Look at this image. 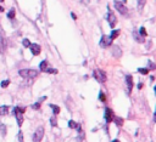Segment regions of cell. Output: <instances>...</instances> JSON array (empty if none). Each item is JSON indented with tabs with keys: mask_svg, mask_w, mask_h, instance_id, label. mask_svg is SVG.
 Returning <instances> with one entry per match:
<instances>
[{
	"mask_svg": "<svg viewBox=\"0 0 156 142\" xmlns=\"http://www.w3.org/2000/svg\"><path fill=\"white\" fill-rule=\"evenodd\" d=\"M22 44H23V46H26V48H29V45H31V43H29V40H28V39H24Z\"/></svg>",
	"mask_w": 156,
	"mask_h": 142,
	"instance_id": "obj_27",
	"label": "cell"
},
{
	"mask_svg": "<svg viewBox=\"0 0 156 142\" xmlns=\"http://www.w3.org/2000/svg\"><path fill=\"white\" fill-rule=\"evenodd\" d=\"M81 1L83 3L84 5H88V4H89V3H90V0H81Z\"/></svg>",
	"mask_w": 156,
	"mask_h": 142,
	"instance_id": "obj_32",
	"label": "cell"
},
{
	"mask_svg": "<svg viewBox=\"0 0 156 142\" xmlns=\"http://www.w3.org/2000/svg\"><path fill=\"white\" fill-rule=\"evenodd\" d=\"M29 50L32 51V54L34 55V56H37V55L40 54V46H39L38 44H31L29 45Z\"/></svg>",
	"mask_w": 156,
	"mask_h": 142,
	"instance_id": "obj_9",
	"label": "cell"
},
{
	"mask_svg": "<svg viewBox=\"0 0 156 142\" xmlns=\"http://www.w3.org/2000/svg\"><path fill=\"white\" fill-rule=\"evenodd\" d=\"M93 75H94V78L99 83H105L106 82V74H105V72L100 71V69H95L94 73H93Z\"/></svg>",
	"mask_w": 156,
	"mask_h": 142,
	"instance_id": "obj_2",
	"label": "cell"
},
{
	"mask_svg": "<svg viewBox=\"0 0 156 142\" xmlns=\"http://www.w3.org/2000/svg\"><path fill=\"white\" fill-rule=\"evenodd\" d=\"M1 132H3V136H5L6 130H5V125H1Z\"/></svg>",
	"mask_w": 156,
	"mask_h": 142,
	"instance_id": "obj_30",
	"label": "cell"
},
{
	"mask_svg": "<svg viewBox=\"0 0 156 142\" xmlns=\"http://www.w3.org/2000/svg\"><path fill=\"white\" fill-rule=\"evenodd\" d=\"M0 1H4V0H0Z\"/></svg>",
	"mask_w": 156,
	"mask_h": 142,
	"instance_id": "obj_38",
	"label": "cell"
},
{
	"mask_svg": "<svg viewBox=\"0 0 156 142\" xmlns=\"http://www.w3.org/2000/svg\"><path fill=\"white\" fill-rule=\"evenodd\" d=\"M68 126H70L71 129H77V130H79V129H81V126L78 125L76 121H73V120H70V121H68Z\"/></svg>",
	"mask_w": 156,
	"mask_h": 142,
	"instance_id": "obj_15",
	"label": "cell"
},
{
	"mask_svg": "<svg viewBox=\"0 0 156 142\" xmlns=\"http://www.w3.org/2000/svg\"><path fill=\"white\" fill-rule=\"evenodd\" d=\"M71 16H72V18H73V20H77V16H76L74 13H71Z\"/></svg>",
	"mask_w": 156,
	"mask_h": 142,
	"instance_id": "obj_34",
	"label": "cell"
},
{
	"mask_svg": "<svg viewBox=\"0 0 156 142\" xmlns=\"http://www.w3.org/2000/svg\"><path fill=\"white\" fill-rule=\"evenodd\" d=\"M120 35V30H112V33H111V35H110V38L113 40V39H116L117 37Z\"/></svg>",
	"mask_w": 156,
	"mask_h": 142,
	"instance_id": "obj_19",
	"label": "cell"
},
{
	"mask_svg": "<svg viewBox=\"0 0 156 142\" xmlns=\"http://www.w3.org/2000/svg\"><path fill=\"white\" fill-rule=\"evenodd\" d=\"M50 123H51V125H53V126H56V125H57V123H56V117H55V115H54V117H53V118L50 119Z\"/></svg>",
	"mask_w": 156,
	"mask_h": 142,
	"instance_id": "obj_26",
	"label": "cell"
},
{
	"mask_svg": "<svg viewBox=\"0 0 156 142\" xmlns=\"http://www.w3.org/2000/svg\"><path fill=\"white\" fill-rule=\"evenodd\" d=\"M113 113H112V111L110 108H106L105 109V120L107 123H111L112 120H113Z\"/></svg>",
	"mask_w": 156,
	"mask_h": 142,
	"instance_id": "obj_10",
	"label": "cell"
},
{
	"mask_svg": "<svg viewBox=\"0 0 156 142\" xmlns=\"http://www.w3.org/2000/svg\"><path fill=\"white\" fill-rule=\"evenodd\" d=\"M126 82H127V86H128V92L131 93L132 89H133V78H132V75L126 76Z\"/></svg>",
	"mask_w": 156,
	"mask_h": 142,
	"instance_id": "obj_11",
	"label": "cell"
},
{
	"mask_svg": "<svg viewBox=\"0 0 156 142\" xmlns=\"http://www.w3.org/2000/svg\"><path fill=\"white\" fill-rule=\"evenodd\" d=\"M140 35H141V37H146V35H148V33H146V30H145L144 27L140 28Z\"/></svg>",
	"mask_w": 156,
	"mask_h": 142,
	"instance_id": "obj_24",
	"label": "cell"
},
{
	"mask_svg": "<svg viewBox=\"0 0 156 142\" xmlns=\"http://www.w3.org/2000/svg\"><path fill=\"white\" fill-rule=\"evenodd\" d=\"M14 113H15V115H16V119H17V124H18V126H21L23 124V115H22V113L18 111V107H16V108L14 109Z\"/></svg>",
	"mask_w": 156,
	"mask_h": 142,
	"instance_id": "obj_7",
	"label": "cell"
},
{
	"mask_svg": "<svg viewBox=\"0 0 156 142\" xmlns=\"http://www.w3.org/2000/svg\"><path fill=\"white\" fill-rule=\"evenodd\" d=\"M15 13H16V12H15V9H11L10 12L7 13V17H9L10 20H14V18H15Z\"/></svg>",
	"mask_w": 156,
	"mask_h": 142,
	"instance_id": "obj_20",
	"label": "cell"
},
{
	"mask_svg": "<svg viewBox=\"0 0 156 142\" xmlns=\"http://www.w3.org/2000/svg\"><path fill=\"white\" fill-rule=\"evenodd\" d=\"M145 1L146 0H138V4H139V10L141 11V9H143V6H144V4H145Z\"/></svg>",
	"mask_w": 156,
	"mask_h": 142,
	"instance_id": "obj_25",
	"label": "cell"
},
{
	"mask_svg": "<svg viewBox=\"0 0 156 142\" xmlns=\"http://www.w3.org/2000/svg\"><path fill=\"white\" fill-rule=\"evenodd\" d=\"M18 74L26 79H33L39 74V72L35 71V69H21L18 72Z\"/></svg>",
	"mask_w": 156,
	"mask_h": 142,
	"instance_id": "obj_1",
	"label": "cell"
},
{
	"mask_svg": "<svg viewBox=\"0 0 156 142\" xmlns=\"http://www.w3.org/2000/svg\"><path fill=\"white\" fill-rule=\"evenodd\" d=\"M9 111H10L9 106H0V115H6Z\"/></svg>",
	"mask_w": 156,
	"mask_h": 142,
	"instance_id": "obj_13",
	"label": "cell"
},
{
	"mask_svg": "<svg viewBox=\"0 0 156 142\" xmlns=\"http://www.w3.org/2000/svg\"><path fill=\"white\" fill-rule=\"evenodd\" d=\"M133 37H134V39H135L138 43H144V39H143V37H141L140 34H138L135 30L133 32Z\"/></svg>",
	"mask_w": 156,
	"mask_h": 142,
	"instance_id": "obj_14",
	"label": "cell"
},
{
	"mask_svg": "<svg viewBox=\"0 0 156 142\" xmlns=\"http://www.w3.org/2000/svg\"><path fill=\"white\" fill-rule=\"evenodd\" d=\"M112 45V39L110 37H107V35H104L100 40V46L101 48H109V46H111Z\"/></svg>",
	"mask_w": 156,
	"mask_h": 142,
	"instance_id": "obj_6",
	"label": "cell"
},
{
	"mask_svg": "<svg viewBox=\"0 0 156 142\" xmlns=\"http://www.w3.org/2000/svg\"><path fill=\"white\" fill-rule=\"evenodd\" d=\"M18 137H20V142H22V140H23V135H22V132L20 131V134H18Z\"/></svg>",
	"mask_w": 156,
	"mask_h": 142,
	"instance_id": "obj_31",
	"label": "cell"
},
{
	"mask_svg": "<svg viewBox=\"0 0 156 142\" xmlns=\"http://www.w3.org/2000/svg\"><path fill=\"white\" fill-rule=\"evenodd\" d=\"M50 107H51V109H53V112H54V115L60 113V107H59V106H56V104H50Z\"/></svg>",
	"mask_w": 156,
	"mask_h": 142,
	"instance_id": "obj_16",
	"label": "cell"
},
{
	"mask_svg": "<svg viewBox=\"0 0 156 142\" xmlns=\"http://www.w3.org/2000/svg\"><path fill=\"white\" fill-rule=\"evenodd\" d=\"M115 7H116V10L118 11L121 15H127V13H128L127 7H126L124 4H122L121 1H115Z\"/></svg>",
	"mask_w": 156,
	"mask_h": 142,
	"instance_id": "obj_4",
	"label": "cell"
},
{
	"mask_svg": "<svg viewBox=\"0 0 156 142\" xmlns=\"http://www.w3.org/2000/svg\"><path fill=\"white\" fill-rule=\"evenodd\" d=\"M3 11H4V7H1V6H0V12H3Z\"/></svg>",
	"mask_w": 156,
	"mask_h": 142,
	"instance_id": "obj_36",
	"label": "cell"
},
{
	"mask_svg": "<svg viewBox=\"0 0 156 142\" xmlns=\"http://www.w3.org/2000/svg\"><path fill=\"white\" fill-rule=\"evenodd\" d=\"M107 21H109L110 27L115 28V26H116V22H117V18H116V16H115L112 12H109V15H107Z\"/></svg>",
	"mask_w": 156,
	"mask_h": 142,
	"instance_id": "obj_8",
	"label": "cell"
},
{
	"mask_svg": "<svg viewBox=\"0 0 156 142\" xmlns=\"http://www.w3.org/2000/svg\"><path fill=\"white\" fill-rule=\"evenodd\" d=\"M112 55H113L115 57H121V56H122V50L120 49L118 46L115 45V46L112 48Z\"/></svg>",
	"mask_w": 156,
	"mask_h": 142,
	"instance_id": "obj_12",
	"label": "cell"
},
{
	"mask_svg": "<svg viewBox=\"0 0 156 142\" xmlns=\"http://www.w3.org/2000/svg\"><path fill=\"white\" fill-rule=\"evenodd\" d=\"M9 84H10V80H3V82H1V87L5 89V87L9 86Z\"/></svg>",
	"mask_w": 156,
	"mask_h": 142,
	"instance_id": "obj_22",
	"label": "cell"
},
{
	"mask_svg": "<svg viewBox=\"0 0 156 142\" xmlns=\"http://www.w3.org/2000/svg\"><path fill=\"white\" fill-rule=\"evenodd\" d=\"M113 120H115L116 125H118V126L123 125V119H122V118H118V117H113Z\"/></svg>",
	"mask_w": 156,
	"mask_h": 142,
	"instance_id": "obj_17",
	"label": "cell"
},
{
	"mask_svg": "<svg viewBox=\"0 0 156 142\" xmlns=\"http://www.w3.org/2000/svg\"><path fill=\"white\" fill-rule=\"evenodd\" d=\"M155 68H156V67H155V65H154V63L151 62V63H150V69H152V71H154Z\"/></svg>",
	"mask_w": 156,
	"mask_h": 142,
	"instance_id": "obj_33",
	"label": "cell"
},
{
	"mask_svg": "<svg viewBox=\"0 0 156 142\" xmlns=\"http://www.w3.org/2000/svg\"><path fill=\"white\" fill-rule=\"evenodd\" d=\"M112 142H120V141H118V140H115V141H112Z\"/></svg>",
	"mask_w": 156,
	"mask_h": 142,
	"instance_id": "obj_37",
	"label": "cell"
},
{
	"mask_svg": "<svg viewBox=\"0 0 156 142\" xmlns=\"http://www.w3.org/2000/svg\"><path fill=\"white\" fill-rule=\"evenodd\" d=\"M138 72H139V73H141L143 75H146V74L149 73V69H148V68H139V69H138Z\"/></svg>",
	"mask_w": 156,
	"mask_h": 142,
	"instance_id": "obj_21",
	"label": "cell"
},
{
	"mask_svg": "<svg viewBox=\"0 0 156 142\" xmlns=\"http://www.w3.org/2000/svg\"><path fill=\"white\" fill-rule=\"evenodd\" d=\"M43 136H44V128H43V126H39L33 135V141L34 142L42 141V140H43Z\"/></svg>",
	"mask_w": 156,
	"mask_h": 142,
	"instance_id": "obj_3",
	"label": "cell"
},
{
	"mask_svg": "<svg viewBox=\"0 0 156 142\" xmlns=\"http://www.w3.org/2000/svg\"><path fill=\"white\" fill-rule=\"evenodd\" d=\"M32 108H33V109H39V108H40V102H37V103H34L33 106H32Z\"/></svg>",
	"mask_w": 156,
	"mask_h": 142,
	"instance_id": "obj_29",
	"label": "cell"
},
{
	"mask_svg": "<svg viewBox=\"0 0 156 142\" xmlns=\"http://www.w3.org/2000/svg\"><path fill=\"white\" fill-rule=\"evenodd\" d=\"M45 72H46V73H53V74H56V73H57V71L54 69V68H46Z\"/></svg>",
	"mask_w": 156,
	"mask_h": 142,
	"instance_id": "obj_23",
	"label": "cell"
},
{
	"mask_svg": "<svg viewBox=\"0 0 156 142\" xmlns=\"http://www.w3.org/2000/svg\"><path fill=\"white\" fill-rule=\"evenodd\" d=\"M99 98H100V101L105 102V101H106V97H105V95H104V92H100V96H99Z\"/></svg>",
	"mask_w": 156,
	"mask_h": 142,
	"instance_id": "obj_28",
	"label": "cell"
},
{
	"mask_svg": "<svg viewBox=\"0 0 156 142\" xmlns=\"http://www.w3.org/2000/svg\"><path fill=\"white\" fill-rule=\"evenodd\" d=\"M39 68H40V71L45 72V69L48 68V62H46V61H43V62L39 65Z\"/></svg>",
	"mask_w": 156,
	"mask_h": 142,
	"instance_id": "obj_18",
	"label": "cell"
},
{
	"mask_svg": "<svg viewBox=\"0 0 156 142\" xmlns=\"http://www.w3.org/2000/svg\"><path fill=\"white\" fill-rule=\"evenodd\" d=\"M141 87H143V84H141V83H140L139 85H138V89H141Z\"/></svg>",
	"mask_w": 156,
	"mask_h": 142,
	"instance_id": "obj_35",
	"label": "cell"
},
{
	"mask_svg": "<svg viewBox=\"0 0 156 142\" xmlns=\"http://www.w3.org/2000/svg\"><path fill=\"white\" fill-rule=\"evenodd\" d=\"M6 48H7V40H6L4 33L1 32V35H0V52L4 54L6 51Z\"/></svg>",
	"mask_w": 156,
	"mask_h": 142,
	"instance_id": "obj_5",
	"label": "cell"
}]
</instances>
